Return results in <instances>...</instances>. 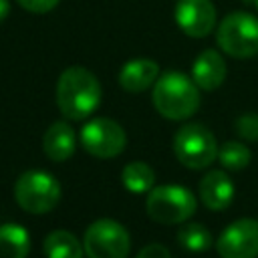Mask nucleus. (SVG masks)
I'll list each match as a JSON object with an SVG mask.
<instances>
[{
  "mask_svg": "<svg viewBox=\"0 0 258 258\" xmlns=\"http://www.w3.org/2000/svg\"><path fill=\"white\" fill-rule=\"evenodd\" d=\"M101 83L85 67H69L56 81V107L71 121H83L101 105Z\"/></svg>",
  "mask_w": 258,
  "mask_h": 258,
  "instance_id": "nucleus-1",
  "label": "nucleus"
},
{
  "mask_svg": "<svg viewBox=\"0 0 258 258\" xmlns=\"http://www.w3.org/2000/svg\"><path fill=\"white\" fill-rule=\"evenodd\" d=\"M151 101L161 117L183 121L200 107V87L187 75L179 71H167L157 77Z\"/></svg>",
  "mask_w": 258,
  "mask_h": 258,
  "instance_id": "nucleus-2",
  "label": "nucleus"
},
{
  "mask_svg": "<svg viewBox=\"0 0 258 258\" xmlns=\"http://www.w3.org/2000/svg\"><path fill=\"white\" fill-rule=\"evenodd\" d=\"M198 200L196 196L175 183H165V185H155L147 191L145 200V210L147 216L157 222V224H183L196 214Z\"/></svg>",
  "mask_w": 258,
  "mask_h": 258,
  "instance_id": "nucleus-3",
  "label": "nucleus"
},
{
  "mask_svg": "<svg viewBox=\"0 0 258 258\" xmlns=\"http://www.w3.org/2000/svg\"><path fill=\"white\" fill-rule=\"evenodd\" d=\"M14 198L28 214H48L60 200V183L48 171L30 169L16 179Z\"/></svg>",
  "mask_w": 258,
  "mask_h": 258,
  "instance_id": "nucleus-4",
  "label": "nucleus"
},
{
  "mask_svg": "<svg viewBox=\"0 0 258 258\" xmlns=\"http://www.w3.org/2000/svg\"><path fill=\"white\" fill-rule=\"evenodd\" d=\"M218 46L234 58H250L258 54V18L238 10L228 14L216 32Z\"/></svg>",
  "mask_w": 258,
  "mask_h": 258,
  "instance_id": "nucleus-5",
  "label": "nucleus"
},
{
  "mask_svg": "<svg viewBox=\"0 0 258 258\" xmlns=\"http://www.w3.org/2000/svg\"><path fill=\"white\" fill-rule=\"evenodd\" d=\"M173 153L189 169H206L218 157V143L202 123H185L173 135Z\"/></svg>",
  "mask_w": 258,
  "mask_h": 258,
  "instance_id": "nucleus-6",
  "label": "nucleus"
},
{
  "mask_svg": "<svg viewBox=\"0 0 258 258\" xmlns=\"http://www.w3.org/2000/svg\"><path fill=\"white\" fill-rule=\"evenodd\" d=\"M83 248L89 258H127L131 238L125 226L111 218H101L85 230Z\"/></svg>",
  "mask_w": 258,
  "mask_h": 258,
  "instance_id": "nucleus-7",
  "label": "nucleus"
},
{
  "mask_svg": "<svg viewBox=\"0 0 258 258\" xmlns=\"http://www.w3.org/2000/svg\"><path fill=\"white\" fill-rule=\"evenodd\" d=\"M79 139L83 149L99 159L117 157L119 153H123L127 145L125 129L109 117H95L89 123H85Z\"/></svg>",
  "mask_w": 258,
  "mask_h": 258,
  "instance_id": "nucleus-8",
  "label": "nucleus"
},
{
  "mask_svg": "<svg viewBox=\"0 0 258 258\" xmlns=\"http://www.w3.org/2000/svg\"><path fill=\"white\" fill-rule=\"evenodd\" d=\"M220 258H258V220L240 218L218 236Z\"/></svg>",
  "mask_w": 258,
  "mask_h": 258,
  "instance_id": "nucleus-9",
  "label": "nucleus"
},
{
  "mask_svg": "<svg viewBox=\"0 0 258 258\" xmlns=\"http://www.w3.org/2000/svg\"><path fill=\"white\" fill-rule=\"evenodd\" d=\"M173 16L179 30L191 38L208 36L216 26V8L212 0H177Z\"/></svg>",
  "mask_w": 258,
  "mask_h": 258,
  "instance_id": "nucleus-10",
  "label": "nucleus"
},
{
  "mask_svg": "<svg viewBox=\"0 0 258 258\" xmlns=\"http://www.w3.org/2000/svg\"><path fill=\"white\" fill-rule=\"evenodd\" d=\"M200 191V200L202 204L212 210V212H222L226 208H230V204L234 202V194H236V185L230 179V175L226 171L214 169L208 171L198 185Z\"/></svg>",
  "mask_w": 258,
  "mask_h": 258,
  "instance_id": "nucleus-11",
  "label": "nucleus"
},
{
  "mask_svg": "<svg viewBox=\"0 0 258 258\" xmlns=\"http://www.w3.org/2000/svg\"><path fill=\"white\" fill-rule=\"evenodd\" d=\"M191 79L202 91L218 89L226 79V62L218 50H202L191 64Z\"/></svg>",
  "mask_w": 258,
  "mask_h": 258,
  "instance_id": "nucleus-12",
  "label": "nucleus"
},
{
  "mask_svg": "<svg viewBox=\"0 0 258 258\" xmlns=\"http://www.w3.org/2000/svg\"><path fill=\"white\" fill-rule=\"evenodd\" d=\"M159 77V67L151 58H133L119 71V85L127 93H141L155 85Z\"/></svg>",
  "mask_w": 258,
  "mask_h": 258,
  "instance_id": "nucleus-13",
  "label": "nucleus"
},
{
  "mask_svg": "<svg viewBox=\"0 0 258 258\" xmlns=\"http://www.w3.org/2000/svg\"><path fill=\"white\" fill-rule=\"evenodd\" d=\"M77 147L75 129L67 121H54L42 135V149L52 161H67Z\"/></svg>",
  "mask_w": 258,
  "mask_h": 258,
  "instance_id": "nucleus-14",
  "label": "nucleus"
},
{
  "mask_svg": "<svg viewBox=\"0 0 258 258\" xmlns=\"http://www.w3.org/2000/svg\"><path fill=\"white\" fill-rule=\"evenodd\" d=\"M30 252V234L20 224H0V258H26Z\"/></svg>",
  "mask_w": 258,
  "mask_h": 258,
  "instance_id": "nucleus-15",
  "label": "nucleus"
},
{
  "mask_svg": "<svg viewBox=\"0 0 258 258\" xmlns=\"http://www.w3.org/2000/svg\"><path fill=\"white\" fill-rule=\"evenodd\" d=\"M46 258H83L85 248L83 242L77 240L73 232L67 230H54L44 238L42 244Z\"/></svg>",
  "mask_w": 258,
  "mask_h": 258,
  "instance_id": "nucleus-16",
  "label": "nucleus"
},
{
  "mask_svg": "<svg viewBox=\"0 0 258 258\" xmlns=\"http://www.w3.org/2000/svg\"><path fill=\"white\" fill-rule=\"evenodd\" d=\"M155 171L145 161H131L121 171V183L131 194H147L153 187Z\"/></svg>",
  "mask_w": 258,
  "mask_h": 258,
  "instance_id": "nucleus-17",
  "label": "nucleus"
},
{
  "mask_svg": "<svg viewBox=\"0 0 258 258\" xmlns=\"http://www.w3.org/2000/svg\"><path fill=\"white\" fill-rule=\"evenodd\" d=\"M177 242L181 248H185L189 252H206L208 248H212L214 238L204 224H198V222L185 224L183 222V226L177 230Z\"/></svg>",
  "mask_w": 258,
  "mask_h": 258,
  "instance_id": "nucleus-18",
  "label": "nucleus"
},
{
  "mask_svg": "<svg viewBox=\"0 0 258 258\" xmlns=\"http://www.w3.org/2000/svg\"><path fill=\"white\" fill-rule=\"evenodd\" d=\"M218 159H220L222 167L232 169V171H240L250 163L252 151L242 141H226L218 149Z\"/></svg>",
  "mask_w": 258,
  "mask_h": 258,
  "instance_id": "nucleus-19",
  "label": "nucleus"
},
{
  "mask_svg": "<svg viewBox=\"0 0 258 258\" xmlns=\"http://www.w3.org/2000/svg\"><path fill=\"white\" fill-rule=\"evenodd\" d=\"M236 133L246 141H258V115L256 113H244L234 123Z\"/></svg>",
  "mask_w": 258,
  "mask_h": 258,
  "instance_id": "nucleus-20",
  "label": "nucleus"
},
{
  "mask_svg": "<svg viewBox=\"0 0 258 258\" xmlns=\"http://www.w3.org/2000/svg\"><path fill=\"white\" fill-rule=\"evenodd\" d=\"M18 4L32 14H44L50 12L58 4V0H18Z\"/></svg>",
  "mask_w": 258,
  "mask_h": 258,
  "instance_id": "nucleus-21",
  "label": "nucleus"
},
{
  "mask_svg": "<svg viewBox=\"0 0 258 258\" xmlns=\"http://www.w3.org/2000/svg\"><path fill=\"white\" fill-rule=\"evenodd\" d=\"M137 258H171V254H169V250H167L163 244L153 242V244L143 246V248L139 250Z\"/></svg>",
  "mask_w": 258,
  "mask_h": 258,
  "instance_id": "nucleus-22",
  "label": "nucleus"
},
{
  "mask_svg": "<svg viewBox=\"0 0 258 258\" xmlns=\"http://www.w3.org/2000/svg\"><path fill=\"white\" fill-rule=\"evenodd\" d=\"M8 12H10V4H8V0H0V22L8 16Z\"/></svg>",
  "mask_w": 258,
  "mask_h": 258,
  "instance_id": "nucleus-23",
  "label": "nucleus"
},
{
  "mask_svg": "<svg viewBox=\"0 0 258 258\" xmlns=\"http://www.w3.org/2000/svg\"><path fill=\"white\" fill-rule=\"evenodd\" d=\"M256 6H258V0H256Z\"/></svg>",
  "mask_w": 258,
  "mask_h": 258,
  "instance_id": "nucleus-24",
  "label": "nucleus"
}]
</instances>
